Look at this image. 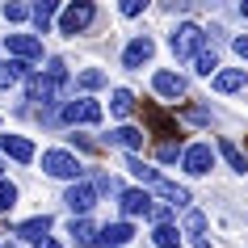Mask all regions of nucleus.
I'll return each mask as SVG.
<instances>
[{
  "label": "nucleus",
  "instance_id": "nucleus-1",
  "mask_svg": "<svg viewBox=\"0 0 248 248\" xmlns=\"http://www.w3.org/2000/svg\"><path fill=\"white\" fill-rule=\"evenodd\" d=\"M38 164H42V177H51V181H67V185L84 181V164L72 147H46L38 156Z\"/></svg>",
  "mask_w": 248,
  "mask_h": 248
},
{
  "label": "nucleus",
  "instance_id": "nucleus-2",
  "mask_svg": "<svg viewBox=\"0 0 248 248\" xmlns=\"http://www.w3.org/2000/svg\"><path fill=\"white\" fill-rule=\"evenodd\" d=\"M169 51H172V59L194 63L198 55L206 51V30L198 26V21H177V26L169 30Z\"/></svg>",
  "mask_w": 248,
  "mask_h": 248
},
{
  "label": "nucleus",
  "instance_id": "nucleus-3",
  "mask_svg": "<svg viewBox=\"0 0 248 248\" xmlns=\"http://www.w3.org/2000/svg\"><path fill=\"white\" fill-rule=\"evenodd\" d=\"M93 21H97V4H89V0H76V4L59 9V34L63 38H80L84 30H93Z\"/></svg>",
  "mask_w": 248,
  "mask_h": 248
},
{
  "label": "nucleus",
  "instance_id": "nucleus-4",
  "mask_svg": "<svg viewBox=\"0 0 248 248\" xmlns=\"http://www.w3.org/2000/svg\"><path fill=\"white\" fill-rule=\"evenodd\" d=\"M59 118H63L67 126H97L105 118V109H101V101H93V97H76V101L59 105Z\"/></svg>",
  "mask_w": 248,
  "mask_h": 248
},
{
  "label": "nucleus",
  "instance_id": "nucleus-5",
  "mask_svg": "<svg viewBox=\"0 0 248 248\" xmlns=\"http://www.w3.org/2000/svg\"><path fill=\"white\" fill-rule=\"evenodd\" d=\"M152 59H156V38H152V34H135V38L122 46V67H126V72H143Z\"/></svg>",
  "mask_w": 248,
  "mask_h": 248
},
{
  "label": "nucleus",
  "instance_id": "nucleus-6",
  "mask_svg": "<svg viewBox=\"0 0 248 248\" xmlns=\"http://www.w3.org/2000/svg\"><path fill=\"white\" fill-rule=\"evenodd\" d=\"M4 51H9V59L34 67L42 59V38L38 34H4Z\"/></svg>",
  "mask_w": 248,
  "mask_h": 248
},
{
  "label": "nucleus",
  "instance_id": "nucleus-7",
  "mask_svg": "<svg viewBox=\"0 0 248 248\" xmlns=\"http://www.w3.org/2000/svg\"><path fill=\"white\" fill-rule=\"evenodd\" d=\"M63 202H67V210H72V219H84V215L101 202V194H97V185H93V181H76V185H67V189H63Z\"/></svg>",
  "mask_w": 248,
  "mask_h": 248
},
{
  "label": "nucleus",
  "instance_id": "nucleus-8",
  "mask_svg": "<svg viewBox=\"0 0 248 248\" xmlns=\"http://www.w3.org/2000/svg\"><path fill=\"white\" fill-rule=\"evenodd\" d=\"M181 169L189 172V177H210V169H215V147H210V143L181 147Z\"/></svg>",
  "mask_w": 248,
  "mask_h": 248
},
{
  "label": "nucleus",
  "instance_id": "nucleus-9",
  "mask_svg": "<svg viewBox=\"0 0 248 248\" xmlns=\"http://www.w3.org/2000/svg\"><path fill=\"white\" fill-rule=\"evenodd\" d=\"M152 93L164 97V101H181L185 93H189V84H185V76H177V72H169V67H160V72H152Z\"/></svg>",
  "mask_w": 248,
  "mask_h": 248
},
{
  "label": "nucleus",
  "instance_id": "nucleus-10",
  "mask_svg": "<svg viewBox=\"0 0 248 248\" xmlns=\"http://www.w3.org/2000/svg\"><path fill=\"white\" fill-rule=\"evenodd\" d=\"M0 156L17 160V164H34L38 160V147L30 143L26 135H0Z\"/></svg>",
  "mask_w": 248,
  "mask_h": 248
},
{
  "label": "nucleus",
  "instance_id": "nucleus-11",
  "mask_svg": "<svg viewBox=\"0 0 248 248\" xmlns=\"http://www.w3.org/2000/svg\"><path fill=\"white\" fill-rule=\"evenodd\" d=\"M118 210H122V219H126V223L139 219V215L147 219V210H152V194H147V189H122V194H118Z\"/></svg>",
  "mask_w": 248,
  "mask_h": 248
},
{
  "label": "nucleus",
  "instance_id": "nucleus-12",
  "mask_svg": "<svg viewBox=\"0 0 248 248\" xmlns=\"http://www.w3.org/2000/svg\"><path fill=\"white\" fill-rule=\"evenodd\" d=\"M135 240V227L126 219H114V223H105L101 232H97V248H126Z\"/></svg>",
  "mask_w": 248,
  "mask_h": 248
},
{
  "label": "nucleus",
  "instance_id": "nucleus-13",
  "mask_svg": "<svg viewBox=\"0 0 248 248\" xmlns=\"http://www.w3.org/2000/svg\"><path fill=\"white\" fill-rule=\"evenodd\" d=\"M244 84H248V72H244V67H219V72L210 76V89L223 93V97H232V93H244Z\"/></svg>",
  "mask_w": 248,
  "mask_h": 248
},
{
  "label": "nucleus",
  "instance_id": "nucleus-14",
  "mask_svg": "<svg viewBox=\"0 0 248 248\" xmlns=\"http://www.w3.org/2000/svg\"><path fill=\"white\" fill-rule=\"evenodd\" d=\"M51 227H55L51 215H34V219H21V223H17L13 235H17V240H26V244H38V240L51 235Z\"/></svg>",
  "mask_w": 248,
  "mask_h": 248
},
{
  "label": "nucleus",
  "instance_id": "nucleus-15",
  "mask_svg": "<svg viewBox=\"0 0 248 248\" xmlns=\"http://www.w3.org/2000/svg\"><path fill=\"white\" fill-rule=\"evenodd\" d=\"M109 143L122 147L126 156H139V152H143V131H139V126H131V122H122V126H114V131H109Z\"/></svg>",
  "mask_w": 248,
  "mask_h": 248
},
{
  "label": "nucleus",
  "instance_id": "nucleus-16",
  "mask_svg": "<svg viewBox=\"0 0 248 248\" xmlns=\"http://www.w3.org/2000/svg\"><path fill=\"white\" fill-rule=\"evenodd\" d=\"M215 156H223V160H227V169L240 172V177L248 172V152L240 143H232V139H215Z\"/></svg>",
  "mask_w": 248,
  "mask_h": 248
},
{
  "label": "nucleus",
  "instance_id": "nucleus-17",
  "mask_svg": "<svg viewBox=\"0 0 248 248\" xmlns=\"http://www.w3.org/2000/svg\"><path fill=\"white\" fill-rule=\"evenodd\" d=\"M143 118H147V126H152V135H164V143H172V139H177V118H169L164 109L143 105Z\"/></svg>",
  "mask_w": 248,
  "mask_h": 248
},
{
  "label": "nucleus",
  "instance_id": "nucleus-18",
  "mask_svg": "<svg viewBox=\"0 0 248 248\" xmlns=\"http://www.w3.org/2000/svg\"><path fill=\"white\" fill-rule=\"evenodd\" d=\"M97 232H101V227H97L89 215H84V219H67V235H72V244H80V248L97 244Z\"/></svg>",
  "mask_w": 248,
  "mask_h": 248
},
{
  "label": "nucleus",
  "instance_id": "nucleus-19",
  "mask_svg": "<svg viewBox=\"0 0 248 248\" xmlns=\"http://www.w3.org/2000/svg\"><path fill=\"white\" fill-rule=\"evenodd\" d=\"M34 76L30 63H17V59H0V89H17L21 80Z\"/></svg>",
  "mask_w": 248,
  "mask_h": 248
},
{
  "label": "nucleus",
  "instance_id": "nucleus-20",
  "mask_svg": "<svg viewBox=\"0 0 248 248\" xmlns=\"http://www.w3.org/2000/svg\"><path fill=\"white\" fill-rule=\"evenodd\" d=\"M185 232H189V244H194V248H210V240H206V215H202V210H185Z\"/></svg>",
  "mask_w": 248,
  "mask_h": 248
},
{
  "label": "nucleus",
  "instance_id": "nucleus-21",
  "mask_svg": "<svg viewBox=\"0 0 248 248\" xmlns=\"http://www.w3.org/2000/svg\"><path fill=\"white\" fill-rule=\"evenodd\" d=\"M122 164L131 169V177H135V181H139V185H152V189H156V185L164 181V177H160V172L152 169V164H143V160H139V156H122Z\"/></svg>",
  "mask_w": 248,
  "mask_h": 248
},
{
  "label": "nucleus",
  "instance_id": "nucleus-22",
  "mask_svg": "<svg viewBox=\"0 0 248 248\" xmlns=\"http://www.w3.org/2000/svg\"><path fill=\"white\" fill-rule=\"evenodd\" d=\"M156 194L164 198L169 206H177V210H189V202H194V198H189V189H185V185H177V181H160Z\"/></svg>",
  "mask_w": 248,
  "mask_h": 248
},
{
  "label": "nucleus",
  "instance_id": "nucleus-23",
  "mask_svg": "<svg viewBox=\"0 0 248 248\" xmlns=\"http://www.w3.org/2000/svg\"><path fill=\"white\" fill-rule=\"evenodd\" d=\"M55 17H59V4H55V0H42V4H34V9H30V21H34V30H38V34H46V30H51Z\"/></svg>",
  "mask_w": 248,
  "mask_h": 248
},
{
  "label": "nucleus",
  "instance_id": "nucleus-24",
  "mask_svg": "<svg viewBox=\"0 0 248 248\" xmlns=\"http://www.w3.org/2000/svg\"><path fill=\"white\" fill-rule=\"evenodd\" d=\"M105 84H109V72H101V67H80L76 72V89H84V93H97Z\"/></svg>",
  "mask_w": 248,
  "mask_h": 248
},
{
  "label": "nucleus",
  "instance_id": "nucleus-25",
  "mask_svg": "<svg viewBox=\"0 0 248 248\" xmlns=\"http://www.w3.org/2000/svg\"><path fill=\"white\" fill-rule=\"evenodd\" d=\"M152 244L156 248H181V227H172V223H160V227H152Z\"/></svg>",
  "mask_w": 248,
  "mask_h": 248
},
{
  "label": "nucleus",
  "instance_id": "nucleus-26",
  "mask_svg": "<svg viewBox=\"0 0 248 248\" xmlns=\"http://www.w3.org/2000/svg\"><path fill=\"white\" fill-rule=\"evenodd\" d=\"M109 114L114 118H131L135 114V93L131 89H114L109 93Z\"/></svg>",
  "mask_w": 248,
  "mask_h": 248
},
{
  "label": "nucleus",
  "instance_id": "nucleus-27",
  "mask_svg": "<svg viewBox=\"0 0 248 248\" xmlns=\"http://www.w3.org/2000/svg\"><path fill=\"white\" fill-rule=\"evenodd\" d=\"M181 118H185V122H194V126H210V122H215V114H210L206 105H185Z\"/></svg>",
  "mask_w": 248,
  "mask_h": 248
},
{
  "label": "nucleus",
  "instance_id": "nucleus-28",
  "mask_svg": "<svg viewBox=\"0 0 248 248\" xmlns=\"http://www.w3.org/2000/svg\"><path fill=\"white\" fill-rule=\"evenodd\" d=\"M194 72H198V76H215V72H219V55H215V51H202V55H198V59H194Z\"/></svg>",
  "mask_w": 248,
  "mask_h": 248
},
{
  "label": "nucleus",
  "instance_id": "nucleus-29",
  "mask_svg": "<svg viewBox=\"0 0 248 248\" xmlns=\"http://www.w3.org/2000/svg\"><path fill=\"white\" fill-rule=\"evenodd\" d=\"M17 198H21V189H17L13 181H0V215H9V210L17 206Z\"/></svg>",
  "mask_w": 248,
  "mask_h": 248
},
{
  "label": "nucleus",
  "instance_id": "nucleus-30",
  "mask_svg": "<svg viewBox=\"0 0 248 248\" xmlns=\"http://www.w3.org/2000/svg\"><path fill=\"white\" fill-rule=\"evenodd\" d=\"M156 160H160V164H177V160H181V143H177V139H172V143H160L156 147Z\"/></svg>",
  "mask_w": 248,
  "mask_h": 248
},
{
  "label": "nucleus",
  "instance_id": "nucleus-31",
  "mask_svg": "<svg viewBox=\"0 0 248 248\" xmlns=\"http://www.w3.org/2000/svg\"><path fill=\"white\" fill-rule=\"evenodd\" d=\"M0 17H4V21H30V4H4Z\"/></svg>",
  "mask_w": 248,
  "mask_h": 248
},
{
  "label": "nucleus",
  "instance_id": "nucleus-32",
  "mask_svg": "<svg viewBox=\"0 0 248 248\" xmlns=\"http://www.w3.org/2000/svg\"><path fill=\"white\" fill-rule=\"evenodd\" d=\"M118 13H122V17H139V13H147V0H122Z\"/></svg>",
  "mask_w": 248,
  "mask_h": 248
},
{
  "label": "nucleus",
  "instance_id": "nucleus-33",
  "mask_svg": "<svg viewBox=\"0 0 248 248\" xmlns=\"http://www.w3.org/2000/svg\"><path fill=\"white\" fill-rule=\"evenodd\" d=\"M72 152H89V156H97V143H93L89 135H72Z\"/></svg>",
  "mask_w": 248,
  "mask_h": 248
},
{
  "label": "nucleus",
  "instance_id": "nucleus-34",
  "mask_svg": "<svg viewBox=\"0 0 248 248\" xmlns=\"http://www.w3.org/2000/svg\"><path fill=\"white\" fill-rule=\"evenodd\" d=\"M232 46H235V55H240V59H248V38H244V34H240V38H235Z\"/></svg>",
  "mask_w": 248,
  "mask_h": 248
},
{
  "label": "nucleus",
  "instance_id": "nucleus-35",
  "mask_svg": "<svg viewBox=\"0 0 248 248\" xmlns=\"http://www.w3.org/2000/svg\"><path fill=\"white\" fill-rule=\"evenodd\" d=\"M34 248H63V244H59V240H51V235H46V240H38V244H34Z\"/></svg>",
  "mask_w": 248,
  "mask_h": 248
},
{
  "label": "nucleus",
  "instance_id": "nucleus-36",
  "mask_svg": "<svg viewBox=\"0 0 248 248\" xmlns=\"http://www.w3.org/2000/svg\"><path fill=\"white\" fill-rule=\"evenodd\" d=\"M240 17H244V21H248V0H244V4H240Z\"/></svg>",
  "mask_w": 248,
  "mask_h": 248
},
{
  "label": "nucleus",
  "instance_id": "nucleus-37",
  "mask_svg": "<svg viewBox=\"0 0 248 248\" xmlns=\"http://www.w3.org/2000/svg\"><path fill=\"white\" fill-rule=\"evenodd\" d=\"M0 181H4V164H0Z\"/></svg>",
  "mask_w": 248,
  "mask_h": 248
},
{
  "label": "nucleus",
  "instance_id": "nucleus-38",
  "mask_svg": "<svg viewBox=\"0 0 248 248\" xmlns=\"http://www.w3.org/2000/svg\"><path fill=\"white\" fill-rule=\"evenodd\" d=\"M4 248H9V244H4Z\"/></svg>",
  "mask_w": 248,
  "mask_h": 248
},
{
  "label": "nucleus",
  "instance_id": "nucleus-39",
  "mask_svg": "<svg viewBox=\"0 0 248 248\" xmlns=\"http://www.w3.org/2000/svg\"><path fill=\"white\" fill-rule=\"evenodd\" d=\"M0 248H4V244H0Z\"/></svg>",
  "mask_w": 248,
  "mask_h": 248
}]
</instances>
